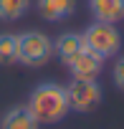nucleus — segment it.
<instances>
[{"instance_id":"obj_1","label":"nucleus","mask_w":124,"mask_h":129,"mask_svg":"<svg viewBox=\"0 0 124 129\" xmlns=\"http://www.w3.org/2000/svg\"><path fill=\"white\" fill-rule=\"evenodd\" d=\"M25 106L30 109V114L41 124H56L71 111L69 96H66V86H61L56 81H41L30 91Z\"/></svg>"},{"instance_id":"obj_2","label":"nucleus","mask_w":124,"mask_h":129,"mask_svg":"<svg viewBox=\"0 0 124 129\" xmlns=\"http://www.w3.org/2000/svg\"><path fill=\"white\" fill-rule=\"evenodd\" d=\"M81 36H84L86 51H91L101 61L114 58L119 53V48H121V36H119V30H116L114 23H99V20H94Z\"/></svg>"},{"instance_id":"obj_12","label":"nucleus","mask_w":124,"mask_h":129,"mask_svg":"<svg viewBox=\"0 0 124 129\" xmlns=\"http://www.w3.org/2000/svg\"><path fill=\"white\" fill-rule=\"evenodd\" d=\"M111 76H114V84H116V86H119V89L124 91V56H119V58H116Z\"/></svg>"},{"instance_id":"obj_5","label":"nucleus","mask_w":124,"mask_h":129,"mask_svg":"<svg viewBox=\"0 0 124 129\" xmlns=\"http://www.w3.org/2000/svg\"><path fill=\"white\" fill-rule=\"evenodd\" d=\"M66 66H69V71H71L74 79H99V74L104 69V61L99 56H94L91 51L84 48L81 53H76L74 58L66 61Z\"/></svg>"},{"instance_id":"obj_11","label":"nucleus","mask_w":124,"mask_h":129,"mask_svg":"<svg viewBox=\"0 0 124 129\" xmlns=\"http://www.w3.org/2000/svg\"><path fill=\"white\" fill-rule=\"evenodd\" d=\"M0 63L3 66L18 63V36L15 33H0Z\"/></svg>"},{"instance_id":"obj_3","label":"nucleus","mask_w":124,"mask_h":129,"mask_svg":"<svg viewBox=\"0 0 124 129\" xmlns=\"http://www.w3.org/2000/svg\"><path fill=\"white\" fill-rule=\"evenodd\" d=\"M53 56V41L41 30H25L18 36V63L43 66Z\"/></svg>"},{"instance_id":"obj_6","label":"nucleus","mask_w":124,"mask_h":129,"mask_svg":"<svg viewBox=\"0 0 124 129\" xmlns=\"http://www.w3.org/2000/svg\"><path fill=\"white\" fill-rule=\"evenodd\" d=\"M36 10L43 20L58 23L74 15L76 10V0H36Z\"/></svg>"},{"instance_id":"obj_7","label":"nucleus","mask_w":124,"mask_h":129,"mask_svg":"<svg viewBox=\"0 0 124 129\" xmlns=\"http://www.w3.org/2000/svg\"><path fill=\"white\" fill-rule=\"evenodd\" d=\"M0 129H41V121L30 114V109L25 104H15L3 114Z\"/></svg>"},{"instance_id":"obj_4","label":"nucleus","mask_w":124,"mask_h":129,"mask_svg":"<svg viewBox=\"0 0 124 129\" xmlns=\"http://www.w3.org/2000/svg\"><path fill=\"white\" fill-rule=\"evenodd\" d=\"M66 96H69L71 111L86 114V111H94L101 104L104 91H101V86H99L96 79H74L66 86Z\"/></svg>"},{"instance_id":"obj_8","label":"nucleus","mask_w":124,"mask_h":129,"mask_svg":"<svg viewBox=\"0 0 124 129\" xmlns=\"http://www.w3.org/2000/svg\"><path fill=\"white\" fill-rule=\"evenodd\" d=\"M89 10L99 23L124 20V0H89Z\"/></svg>"},{"instance_id":"obj_9","label":"nucleus","mask_w":124,"mask_h":129,"mask_svg":"<svg viewBox=\"0 0 124 129\" xmlns=\"http://www.w3.org/2000/svg\"><path fill=\"white\" fill-rule=\"evenodd\" d=\"M86 46H84V36L81 33H74V30H69V33H61L56 41H53V53L61 58V61H69V58H74L76 53H81Z\"/></svg>"},{"instance_id":"obj_10","label":"nucleus","mask_w":124,"mask_h":129,"mask_svg":"<svg viewBox=\"0 0 124 129\" xmlns=\"http://www.w3.org/2000/svg\"><path fill=\"white\" fill-rule=\"evenodd\" d=\"M30 10V0H0V20L13 23Z\"/></svg>"}]
</instances>
